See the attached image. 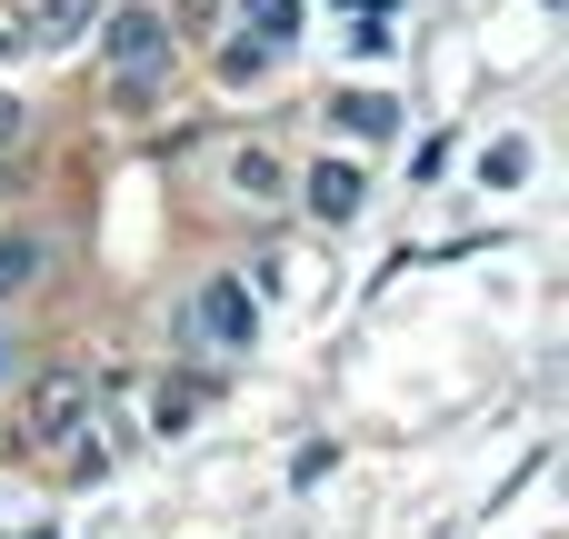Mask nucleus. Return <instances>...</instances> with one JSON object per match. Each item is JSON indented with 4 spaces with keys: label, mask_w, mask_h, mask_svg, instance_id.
<instances>
[{
    "label": "nucleus",
    "mask_w": 569,
    "mask_h": 539,
    "mask_svg": "<svg viewBox=\"0 0 569 539\" xmlns=\"http://www.w3.org/2000/svg\"><path fill=\"white\" fill-rule=\"evenodd\" d=\"M100 60H110V90L120 100H150L170 80V20L160 10H110L100 20Z\"/></svg>",
    "instance_id": "1"
},
{
    "label": "nucleus",
    "mask_w": 569,
    "mask_h": 539,
    "mask_svg": "<svg viewBox=\"0 0 569 539\" xmlns=\"http://www.w3.org/2000/svg\"><path fill=\"white\" fill-rule=\"evenodd\" d=\"M350 40H360V50H390L400 30H390V10H360V20H350Z\"/></svg>",
    "instance_id": "11"
},
{
    "label": "nucleus",
    "mask_w": 569,
    "mask_h": 539,
    "mask_svg": "<svg viewBox=\"0 0 569 539\" xmlns=\"http://www.w3.org/2000/svg\"><path fill=\"white\" fill-rule=\"evenodd\" d=\"M330 120H340L350 140H390V130H400V100H390V90H340Z\"/></svg>",
    "instance_id": "7"
},
{
    "label": "nucleus",
    "mask_w": 569,
    "mask_h": 539,
    "mask_svg": "<svg viewBox=\"0 0 569 539\" xmlns=\"http://www.w3.org/2000/svg\"><path fill=\"white\" fill-rule=\"evenodd\" d=\"M230 200H250V210H280V200H290V170H280L260 140H240V150H230Z\"/></svg>",
    "instance_id": "6"
},
{
    "label": "nucleus",
    "mask_w": 569,
    "mask_h": 539,
    "mask_svg": "<svg viewBox=\"0 0 569 539\" xmlns=\"http://www.w3.org/2000/svg\"><path fill=\"white\" fill-rule=\"evenodd\" d=\"M30 270H40V240H0V300H10Z\"/></svg>",
    "instance_id": "10"
},
{
    "label": "nucleus",
    "mask_w": 569,
    "mask_h": 539,
    "mask_svg": "<svg viewBox=\"0 0 569 539\" xmlns=\"http://www.w3.org/2000/svg\"><path fill=\"white\" fill-rule=\"evenodd\" d=\"M270 60H280V50H260V40H240V50H230V60H220V70H230V80H260V70H270Z\"/></svg>",
    "instance_id": "12"
},
{
    "label": "nucleus",
    "mask_w": 569,
    "mask_h": 539,
    "mask_svg": "<svg viewBox=\"0 0 569 539\" xmlns=\"http://www.w3.org/2000/svg\"><path fill=\"white\" fill-rule=\"evenodd\" d=\"M190 420H200V380H160V390H150V430H160V440H180Z\"/></svg>",
    "instance_id": "8"
},
{
    "label": "nucleus",
    "mask_w": 569,
    "mask_h": 539,
    "mask_svg": "<svg viewBox=\"0 0 569 539\" xmlns=\"http://www.w3.org/2000/svg\"><path fill=\"white\" fill-rule=\"evenodd\" d=\"M10 40H20V30H0V50H10Z\"/></svg>",
    "instance_id": "15"
},
{
    "label": "nucleus",
    "mask_w": 569,
    "mask_h": 539,
    "mask_svg": "<svg viewBox=\"0 0 569 539\" xmlns=\"http://www.w3.org/2000/svg\"><path fill=\"white\" fill-rule=\"evenodd\" d=\"M240 20L260 30V50H290L300 40V0H240Z\"/></svg>",
    "instance_id": "9"
},
{
    "label": "nucleus",
    "mask_w": 569,
    "mask_h": 539,
    "mask_svg": "<svg viewBox=\"0 0 569 539\" xmlns=\"http://www.w3.org/2000/svg\"><path fill=\"white\" fill-rule=\"evenodd\" d=\"M300 200H310V220H320V230H350V220L370 210V180H360L350 160H310V180H300Z\"/></svg>",
    "instance_id": "4"
},
{
    "label": "nucleus",
    "mask_w": 569,
    "mask_h": 539,
    "mask_svg": "<svg viewBox=\"0 0 569 539\" xmlns=\"http://www.w3.org/2000/svg\"><path fill=\"white\" fill-rule=\"evenodd\" d=\"M190 340L220 350V360L250 350V340H260V300H250L240 280H200V290H190Z\"/></svg>",
    "instance_id": "3"
},
{
    "label": "nucleus",
    "mask_w": 569,
    "mask_h": 539,
    "mask_svg": "<svg viewBox=\"0 0 569 539\" xmlns=\"http://www.w3.org/2000/svg\"><path fill=\"white\" fill-rule=\"evenodd\" d=\"M80 430H90V370H40L30 400H20V440H30L40 460H70Z\"/></svg>",
    "instance_id": "2"
},
{
    "label": "nucleus",
    "mask_w": 569,
    "mask_h": 539,
    "mask_svg": "<svg viewBox=\"0 0 569 539\" xmlns=\"http://www.w3.org/2000/svg\"><path fill=\"white\" fill-rule=\"evenodd\" d=\"M520 170H530V140H500V150H490V180H500V190H510V180H520Z\"/></svg>",
    "instance_id": "13"
},
{
    "label": "nucleus",
    "mask_w": 569,
    "mask_h": 539,
    "mask_svg": "<svg viewBox=\"0 0 569 539\" xmlns=\"http://www.w3.org/2000/svg\"><path fill=\"white\" fill-rule=\"evenodd\" d=\"M100 20H110V0H30L20 40H30V50H70V40H90Z\"/></svg>",
    "instance_id": "5"
},
{
    "label": "nucleus",
    "mask_w": 569,
    "mask_h": 539,
    "mask_svg": "<svg viewBox=\"0 0 569 539\" xmlns=\"http://www.w3.org/2000/svg\"><path fill=\"white\" fill-rule=\"evenodd\" d=\"M10 140H20V100L0 90V150H10Z\"/></svg>",
    "instance_id": "14"
},
{
    "label": "nucleus",
    "mask_w": 569,
    "mask_h": 539,
    "mask_svg": "<svg viewBox=\"0 0 569 539\" xmlns=\"http://www.w3.org/2000/svg\"><path fill=\"white\" fill-rule=\"evenodd\" d=\"M0 370H10V340H0Z\"/></svg>",
    "instance_id": "16"
}]
</instances>
